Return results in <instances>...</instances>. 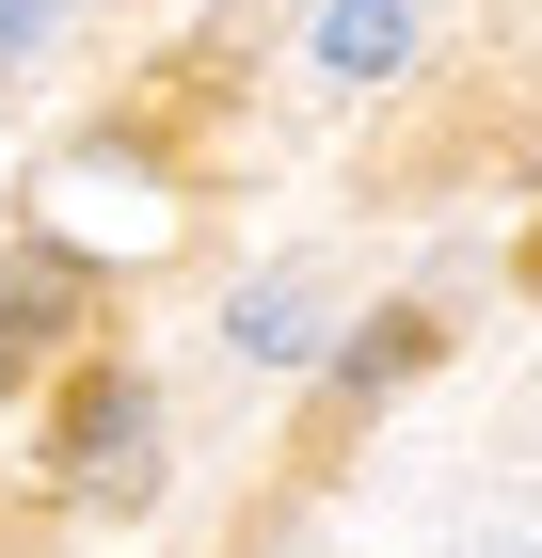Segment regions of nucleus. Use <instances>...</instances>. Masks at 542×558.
Here are the masks:
<instances>
[{
    "mask_svg": "<svg viewBox=\"0 0 542 558\" xmlns=\"http://www.w3.org/2000/svg\"><path fill=\"white\" fill-rule=\"evenodd\" d=\"M144 447H160V415H144V384H81L64 399V447H48V463H64V495H144Z\"/></svg>",
    "mask_w": 542,
    "mask_h": 558,
    "instance_id": "nucleus-1",
    "label": "nucleus"
},
{
    "mask_svg": "<svg viewBox=\"0 0 542 558\" xmlns=\"http://www.w3.org/2000/svg\"><path fill=\"white\" fill-rule=\"evenodd\" d=\"M48 208L81 223V240H160V175H144V160H64Z\"/></svg>",
    "mask_w": 542,
    "mask_h": 558,
    "instance_id": "nucleus-2",
    "label": "nucleus"
},
{
    "mask_svg": "<svg viewBox=\"0 0 542 558\" xmlns=\"http://www.w3.org/2000/svg\"><path fill=\"white\" fill-rule=\"evenodd\" d=\"M224 336H240V367H303V351H320V288H303V271H272V288H240V319H224Z\"/></svg>",
    "mask_w": 542,
    "mask_h": 558,
    "instance_id": "nucleus-3",
    "label": "nucleus"
},
{
    "mask_svg": "<svg viewBox=\"0 0 542 558\" xmlns=\"http://www.w3.org/2000/svg\"><path fill=\"white\" fill-rule=\"evenodd\" d=\"M399 48H415V0H335L320 16V81H383Z\"/></svg>",
    "mask_w": 542,
    "mask_h": 558,
    "instance_id": "nucleus-4",
    "label": "nucleus"
},
{
    "mask_svg": "<svg viewBox=\"0 0 542 558\" xmlns=\"http://www.w3.org/2000/svg\"><path fill=\"white\" fill-rule=\"evenodd\" d=\"M64 303H81V256H16V271H0V351H16V336H48Z\"/></svg>",
    "mask_w": 542,
    "mask_h": 558,
    "instance_id": "nucleus-5",
    "label": "nucleus"
},
{
    "mask_svg": "<svg viewBox=\"0 0 542 558\" xmlns=\"http://www.w3.org/2000/svg\"><path fill=\"white\" fill-rule=\"evenodd\" d=\"M415 351H431V319H368V351L335 367V399H383V384H415Z\"/></svg>",
    "mask_w": 542,
    "mask_h": 558,
    "instance_id": "nucleus-6",
    "label": "nucleus"
},
{
    "mask_svg": "<svg viewBox=\"0 0 542 558\" xmlns=\"http://www.w3.org/2000/svg\"><path fill=\"white\" fill-rule=\"evenodd\" d=\"M48 33V0H0V64H16V48H33Z\"/></svg>",
    "mask_w": 542,
    "mask_h": 558,
    "instance_id": "nucleus-7",
    "label": "nucleus"
},
{
    "mask_svg": "<svg viewBox=\"0 0 542 558\" xmlns=\"http://www.w3.org/2000/svg\"><path fill=\"white\" fill-rule=\"evenodd\" d=\"M495 558H542V543H495Z\"/></svg>",
    "mask_w": 542,
    "mask_h": 558,
    "instance_id": "nucleus-8",
    "label": "nucleus"
},
{
    "mask_svg": "<svg viewBox=\"0 0 542 558\" xmlns=\"http://www.w3.org/2000/svg\"><path fill=\"white\" fill-rule=\"evenodd\" d=\"M0 367H16V351H0Z\"/></svg>",
    "mask_w": 542,
    "mask_h": 558,
    "instance_id": "nucleus-9",
    "label": "nucleus"
}]
</instances>
